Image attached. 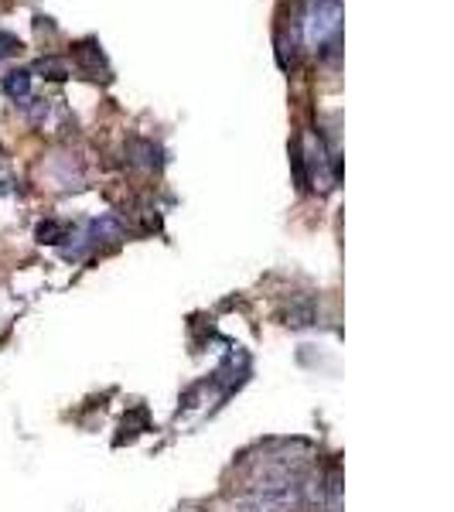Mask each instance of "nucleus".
Masks as SVG:
<instances>
[{"label": "nucleus", "mask_w": 454, "mask_h": 512, "mask_svg": "<svg viewBox=\"0 0 454 512\" xmlns=\"http://www.w3.org/2000/svg\"><path fill=\"white\" fill-rule=\"evenodd\" d=\"M342 31V0H308L301 14V38L315 52H332Z\"/></svg>", "instance_id": "f257e3e1"}, {"label": "nucleus", "mask_w": 454, "mask_h": 512, "mask_svg": "<svg viewBox=\"0 0 454 512\" xmlns=\"http://www.w3.org/2000/svg\"><path fill=\"white\" fill-rule=\"evenodd\" d=\"M120 239H123V226H120V219H113V216H99L86 226V243L89 246H99V243L117 246Z\"/></svg>", "instance_id": "f03ea898"}, {"label": "nucleus", "mask_w": 454, "mask_h": 512, "mask_svg": "<svg viewBox=\"0 0 454 512\" xmlns=\"http://www.w3.org/2000/svg\"><path fill=\"white\" fill-rule=\"evenodd\" d=\"M72 55L79 59L82 72H89L93 79H99V72H103V79L110 76V69H106V62H103V52L96 48V41H79V45L72 48Z\"/></svg>", "instance_id": "7ed1b4c3"}, {"label": "nucleus", "mask_w": 454, "mask_h": 512, "mask_svg": "<svg viewBox=\"0 0 454 512\" xmlns=\"http://www.w3.org/2000/svg\"><path fill=\"white\" fill-rule=\"evenodd\" d=\"M4 93L7 99H14V103H24V99L31 96V72L28 69H14L4 76Z\"/></svg>", "instance_id": "20e7f679"}, {"label": "nucleus", "mask_w": 454, "mask_h": 512, "mask_svg": "<svg viewBox=\"0 0 454 512\" xmlns=\"http://www.w3.org/2000/svg\"><path fill=\"white\" fill-rule=\"evenodd\" d=\"M284 318H287L284 325H291V328H308V325H315L318 311H315V304H311V301H294L291 308H287Z\"/></svg>", "instance_id": "39448f33"}, {"label": "nucleus", "mask_w": 454, "mask_h": 512, "mask_svg": "<svg viewBox=\"0 0 454 512\" xmlns=\"http://www.w3.org/2000/svg\"><path fill=\"white\" fill-rule=\"evenodd\" d=\"M35 72H41V76H45V79H52V82L69 79V65H65L62 59H55V55H45V59H38Z\"/></svg>", "instance_id": "423d86ee"}, {"label": "nucleus", "mask_w": 454, "mask_h": 512, "mask_svg": "<svg viewBox=\"0 0 454 512\" xmlns=\"http://www.w3.org/2000/svg\"><path fill=\"white\" fill-rule=\"evenodd\" d=\"M62 239H69V233H65V226H59L55 219H45L38 226V243H48V246H59Z\"/></svg>", "instance_id": "0eeeda50"}, {"label": "nucleus", "mask_w": 454, "mask_h": 512, "mask_svg": "<svg viewBox=\"0 0 454 512\" xmlns=\"http://www.w3.org/2000/svg\"><path fill=\"white\" fill-rule=\"evenodd\" d=\"M21 38L18 35H11V31H0V62L4 59H14V55L21 52Z\"/></svg>", "instance_id": "6e6552de"}]
</instances>
